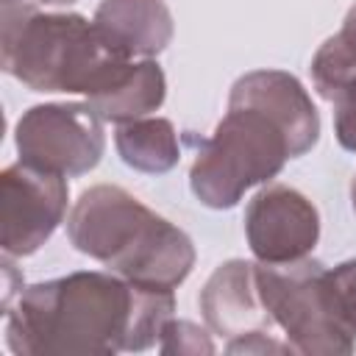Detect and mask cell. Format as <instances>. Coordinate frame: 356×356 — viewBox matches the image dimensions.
Instances as JSON below:
<instances>
[{"label": "cell", "mask_w": 356, "mask_h": 356, "mask_svg": "<svg viewBox=\"0 0 356 356\" xmlns=\"http://www.w3.org/2000/svg\"><path fill=\"white\" fill-rule=\"evenodd\" d=\"M334 134H337V142L356 153V83H350L348 89H342L334 100Z\"/></svg>", "instance_id": "2e32d148"}, {"label": "cell", "mask_w": 356, "mask_h": 356, "mask_svg": "<svg viewBox=\"0 0 356 356\" xmlns=\"http://www.w3.org/2000/svg\"><path fill=\"white\" fill-rule=\"evenodd\" d=\"M200 314L211 334L239 339L248 334L273 331V320L259 292L256 261L228 259L222 261L200 289Z\"/></svg>", "instance_id": "9c48e42d"}, {"label": "cell", "mask_w": 356, "mask_h": 356, "mask_svg": "<svg viewBox=\"0 0 356 356\" xmlns=\"http://www.w3.org/2000/svg\"><path fill=\"white\" fill-rule=\"evenodd\" d=\"M334 39L342 44V50L356 61V3L348 8L345 19H342V28L334 33Z\"/></svg>", "instance_id": "ac0fdd59"}, {"label": "cell", "mask_w": 356, "mask_h": 356, "mask_svg": "<svg viewBox=\"0 0 356 356\" xmlns=\"http://www.w3.org/2000/svg\"><path fill=\"white\" fill-rule=\"evenodd\" d=\"M92 22L125 58H153L175 33V22L164 0H100Z\"/></svg>", "instance_id": "8fae6325"}, {"label": "cell", "mask_w": 356, "mask_h": 356, "mask_svg": "<svg viewBox=\"0 0 356 356\" xmlns=\"http://www.w3.org/2000/svg\"><path fill=\"white\" fill-rule=\"evenodd\" d=\"M14 145L22 161L72 178L100 164L106 134L89 103H42L22 111L14 125Z\"/></svg>", "instance_id": "8992f818"}, {"label": "cell", "mask_w": 356, "mask_h": 356, "mask_svg": "<svg viewBox=\"0 0 356 356\" xmlns=\"http://www.w3.org/2000/svg\"><path fill=\"white\" fill-rule=\"evenodd\" d=\"M0 64L31 92L97 95L131 64L75 11H39L25 0L0 3Z\"/></svg>", "instance_id": "3957f363"}, {"label": "cell", "mask_w": 356, "mask_h": 356, "mask_svg": "<svg viewBox=\"0 0 356 356\" xmlns=\"http://www.w3.org/2000/svg\"><path fill=\"white\" fill-rule=\"evenodd\" d=\"M295 159L289 134L264 108L228 103L189 167V189L209 209H234L242 195L273 181Z\"/></svg>", "instance_id": "277c9868"}, {"label": "cell", "mask_w": 356, "mask_h": 356, "mask_svg": "<svg viewBox=\"0 0 356 356\" xmlns=\"http://www.w3.org/2000/svg\"><path fill=\"white\" fill-rule=\"evenodd\" d=\"M175 295L117 273L78 270L22 286L6 314V345L17 356H114L147 350L172 320Z\"/></svg>", "instance_id": "6da1fadb"}, {"label": "cell", "mask_w": 356, "mask_h": 356, "mask_svg": "<svg viewBox=\"0 0 356 356\" xmlns=\"http://www.w3.org/2000/svg\"><path fill=\"white\" fill-rule=\"evenodd\" d=\"M225 353H292V348L286 342H278L273 334L261 331V334H248L239 339H228L225 342Z\"/></svg>", "instance_id": "e0dca14e"}, {"label": "cell", "mask_w": 356, "mask_h": 356, "mask_svg": "<svg viewBox=\"0 0 356 356\" xmlns=\"http://www.w3.org/2000/svg\"><path fill=\"white\" fill-rule=\"evenodd\" d=\"M159 350L164 356H200V353H214V342L209 337L206 328H200L197 323H189V320H170L161 331V339H159Z\"/></svg>", "instance_id": "9a60e30c"}, {"label": "cell", "mask_w": 356, "mask_h": 356, "mask_svg": "<svg viewBox=\"0 0 356 356\" xmlns=\"http://www.w3.org/2000/svg\"><path fill=\"white\" fill-rule=\"evenodd\" d=\"M67 236L78 253L142 286L175 289L195 267L189 234L117 184L81 192L67 217Z\"/></svg>", "instance_id": "7a4b0ae2"}, {"label": "cell", "mask_w": 356, "mask_h": 356, "mask_svg": "<svg viewBox=\"0 0 356 356\" xmlns=\"http://www.w3.org/2000/svg\"><path fill=\"white\" fill-rule=\"evenodd\" d=\"M0 3H8V0H0ZM33 3H42V6H72L78 0H33Z\"/></svg>", "instance_id": "d6986e66"}, {"label": "cell", "mask_w": 356, "mask_h": 356, "mask_svg": "<svg viewBox=\"0 0 356 356\" xmlns=\"http://www.w3.org/2000/svg\"><path fill=\"white\" fill-rule=\"evenodd\" d=\"M228 103H248L264 108L284 125L292 153L306 156L320 139V114L303 83L284 70H250L239 75L228 92Z\"/></svg>", "instance_id": "30bf717a"}, {"label": "cell", "mask_w": 356, "mask_h": 356, "mask_svg": "<svg viewBox=\"0 0 356 356\" xmlns=\"http://www.w3.org/2000/svg\"><path fill=\"white\" fill-rule=\"evenodd\" d=\"M350 206H353V211H356V175H353V181H350Z\"/></svg>", "instance_id": "ffe728a7"}, {"label": "cell", "mask_w": 356, "mask_h": 356, "mask_svg": "<svg viewBox=\"0 0 356 356\" xmlns=\"http://www.w3.org/2000/svg\"><path fill=\"white\" fill-rule=\"evenodd\" d=\"M114 147L122 164L147 175L170 172L181 161L178 134L167 117H142L117 125Z\"/></svg>", "instance_id": "4fadbf2b"}, {"label": "cell", "mask_w": 356, "mask_h": 356, "mask_svg": "<svg viewBox=\"0 0 356 356\" xmlns=\"http://www.w3.org/2000/svg\"><path fill=\"white\" fill-rule=\"evenodd\" d=\"M325 292L334 312V320L345 334L356 339V259L325 270Z\"/></svg>", "instance_id": "5bb4252c"}, {"label": "cell", "mask_w": 356, "mask_h": 356, "mask_svg": "<svg viewBox=\"0 0 356 356\" xmlns=\"http://www.w3.org/2000/svg\"><path fill=\"white\" fill-rule=\"evenodd\" d=\"M67 175L31 161L8 164L0 175V245L11 259L36 253L64 222Z\"/></svg>", "instance_id": "52a82bcc"}, {"label": "cell", "mask_w": 356, "mask_h": 356, "mask_svg": "<svg viewBox=\"0 0 356 356\" xmlns=\"http://www.w3.org/2000/svg\"><path fill=\"white\" fill-rule=\"evenodd\" d=\"M167 97L164 70L153 58L131 61L128 70L103 92L86 97V103L100 114L103 122H131L161 108Z\"/></svg>", "instance_id": "7c38bea8"}, {"label": "cell", "mask_w": 356, "mask_h": 356, "mask_svg": "<svg viewBox=\"0 0 356 356\" xmlns=\"http://www.w3.org/2000/svg\"><path fill=\"white\" fill-rule=\"evenodd\" d=\"M245 239L256 261L281 264L303 259L320 239V211L300 189L270 184L245 209Z\"/></svg>", "instance_id": "ba28073f"}, {"label": "cell", "mask_w": 356, "mask_h": 356, "mask_svg": "<svg viewBox=\"0 0 356 356\" xmlns=\"http://www.w3.org/2000/svg\"><path fill=\"white\" fill-rule=\"evenodd\" d=\"M259 292L275 328L292 353L303 356H348L356 339L334 320L325 292V264L317 259H295L281 264L256 261Z\"/></svg>", "instance_id": "5b68a950"}]
</instances>
